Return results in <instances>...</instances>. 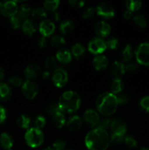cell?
Segmentation results:
<instances>
[{
    "label": "cell",
    "mask_w": 149,
    "mask_h": 150,
    "mask_svg": "<svg viewBox=\"0 0 149 150\" xmlns=\"http://www.w3.org/2000/svg\"><path fill=\"white\" fill-rule=\"evenodd\" d=\"M109 144L108 132L99 127L91 130L85 139V144L89 150H106Z\"/></svg>",
    "instance_id": "obj_1"
},
{
    "label": "cell",
    "mask_w": 149,
    "mask_h": 150,
    "mask_svg": "<svg viewBox=\"0 0 149 150\" xmlns=\"http://www.w3.org/2000/svg\"><path fill=\"white\" fill-rule=\"evenodd\" d=\"M118 103L116 95L111 92H104L97 98L96 106L97 111L105 117L111 116L116 111Z\"/></svg>",
    "instance_id": "obj_2"
},
{
    "label": "cell",
    "mask_w": 149,
    "mask_h": 150,
    "mask_svg": "<svg viewBox=\"0 0 149 150\" xmlns=\"http://www.w3.org/2000/svg\"><path fill=\"white\" fill-rule=\"evenodd\" d=\"M81 104L80 96L73 91H67L60 97L58 100V108L63 113L75 112L79 109Z\"/></svg>",
    "instance_id": "obj_3"
},
{
    "label": "cell",
    "mask_w": 149,
    "mask_h": 150,
    "mask_svg": "<svg viewBox=\"0 0 149 150\" xmlns=\"http://www.w3.org/2000/svg\"><path fill=\"white\" fill-rule=\"evenodd\" d=\"M25 141L28 146L36 148L41 146L44 142V134L42 131L35 127L29 128L25 134Z\"/></svg>",
    "instance_id": "obj_4"
},
{
    "label": "cell",
    "mask_w": 149,
    "mask_h": 150,
    "mask_svg": "<svg viewBox=\"0 0 149 150\" xmlns=\"http://www.w3.org/2000/svg\"><path fill=\"white\" fill-rule=\"evenodd\" d=\"M136 59L140 64L149 65V42H143L137 47L135 52Z\"/></svg>",
    "instance_id": "obj_5"
},
{
    "label": "cell",
    "mask_w": 149,
    "mask_h": 150,
    "mask_svg": "<svg viewBox=\"0 0 149 150\" xmlns=\"http://www.w3.org/2000/svg\"><path fill=\"white\" fill-rule=\"evenodd\" d=\"M18 7L15 1H5L0 2V13L5 17L11 18L16 16Z\"/></svg>",
    "instance_id": "obj_6"
},
{
    "label": "cell",
    "mask_w": 149,
    "mask_h": 150,
    "mask_svg": "<svg viewBox=\"0 0 149 150\" xmlns=\"http://www.w3.org/2000/svg\"><path fill=\"white\" fill-rule=\"evenodd\" d=\"M88 49L91 54L101 55L107 49L106 42L102 38H94L89 42Z\"/></svg>",
    "instance_id": "obj_7"
},
{
    "label": "cell",
    "mask_w": 149,
    "mask_h": 150,
    "mask_svg": "<svg viewBox=\"0 0 149 150\" xmlns=\"http://www.w3.org/2000/svg\"><path fill=\"white\" fill-rule=\"evenodd\" d=\"M22 92L27 99L33 100L37 95L39 88L34 81L27 80L22 85Z\"/></svg>",
    "instance_id": "obj_8"
},
{
    "label": "cell",
    "mask_w": 149,
    "mask_h": 150,
    "mask_svg": "<svg viewBox=\"0 0 149 150\" xmlns=\"http://www.w3.org/2000/svg\"><path fill=\"white\" fill-rule=\"evenodd\" d=\"M52 81L57 87H63L68 81V74L62 68H57L52 75Z\"/></svg>",
    "instance_id": "obj_9"
},
{
    "label": "cell",
    "mask_w": 149,
    "mask_h": 150,
    "mask_svg": "<svg viewBox=\"0 0 149 150\" xmlns=\"http://www.w3.org/2000/svg\"><path fill=\"white\" fill-rule=\"evenodd\" d=\"M83 121L89 127H95L99 125L100 121L99 114L93 109L87 110L83 114Z\"/></svg>",
    "instance_id": "obj_10"
},
{
    "label": "cell",
    "mask_w": 149,
    "mask_h": 150,
    "mask_svg": "<svg viewBox=\"0 0 149 150\" xmlns=\"http://www.w3.org/2000/svg\"><path fill=\"white\" fill-rule=\"evenodd\" d=\"M96 13L99 16L106 19L112 18L115 16L113 7L107 3H100L98 4L96 8Z\"/></svg>",
    "instance_id": "obj_11"
},
{
    "label": "cell",
    "mask_w": 149,
    "mask_h": 150,
    "mask_svg": "<svg viewBox=\"0 0 149 150\" xmlns=\"http://www.w3.org/2000/svg\"><path fill=\"white\" fill-rule=\"evenodd\" d=\"M55 24L51 20H44L41 21L39 26V30L44 38H48L55 31Z\"/></svg>",
    "instance_id": "obj_12"
},
{
    "label": "cell",
    "mask_w": 149,
    "mask_h": 150,
    "mask_svg": "<svg viewBox=\"0 0 149 150\" xmlns=\"http://www.w3.org/2000/svg\"><path fill=\"white\" fill-rule=\"evenodd\" d=\"M95 32L98 36L101 38H106L110 34L111 27L110 24H108L107 22L101 21L97 22L95 25Z\"/></svg>",
    "instance_id": "obj_13"
},
{
    "label": "cell",
    "mask_w": 149,
    "mask_h": 150,
    "mask_svg": "<svg viewBox=\"0 0 149 150\" xmlns=\"http://www.w3.org/2000/svg\"><path fill=\"white\" fill-rule=\"evenodd\" d=\"M125 72V65L120 62H115L110 68V73L113 79H120Z\"/></svg>",
    "instance_id": "obj_14"
},
{
    "label": "cell",
    "mask_w": 149,
    "mask_h": 150,
    "mask_svg": "<svg viewBox=\"0 0 149 150\" xmlns=\"http://www.w3.org/2000/svg\"><path fill=\"white\" fill-rule=\"evenodd\" d=\"M41 68L36 64H31L26 67L24 70V76L28 80H32L36 79L40 75Z\"/></svg>",
    "instance_id": "obj_15"
},
{
    "label": "cell",
    "mask_w": 149,
    "mask_h": 150,
    "mask_svg": "<svg viewBox=\"0 0 149 150\" xmlns=\"http://www.w3.org/2000/svg\"><path fill=\"white\" fill-rule=\"evenodd\" d=\"M110 128L112 130V133L124 136L127 132V125L126 123L123 120L117 119L112 121Z\"/></svg>",
    "instance_id": "obj_16"
},
{
    "label": "cell",
    "mask_w": 149,
    "mask_h": 150,
    "mask_svg": "<svg viewBox=\"0 0 149 150\" xmlns=\"http://www.w3.org/2000/svg\"><path fill=\"white\" fill-rule=\"evenodd\" d=\"M37 29V26L36 23L32 19L28 18L23 22V24H22V31L27 36H32L33 34H34L36 32Z\"/></svg>",
    "instance_id": "obj_17"
},
{
    "label": "cell",
    "mask_w": 149,
    "mask_h": 150,
    "mask_svg": "<svg viewBox=\"0 0 149 150\" xmlns=\"http://www.w3.org/2000/svg\"><path fill=\"white\" fill-rule=\"evenodd\" d=\"M67 127L70 131H77L79 130L83 125V120L79 116L74 115L70 117L68 121L66 122Z\"/></svg>",
    "instance_id": "obj_18"
},
{
    "label": "cell",
    "mask_w": 149,
    "mask_h": 150,
    "mask_svg": "<svg viewBox=\"0 0 149 150\" xmlns=\"http://www.w3.org/2000/svg\"><path fill=\"white\" fill-rule=\"evenodd\" d=\"M108 58L104 55H98L93 59V67L96 70H104L108 67Z\"/></svg>",
    "instance_id": "obj_19"
},
{
    "label": "cell",
    "mask_w": 149,
    "mask_h": 150,
    "mask_svg": "<svg viewBox=\"0 0 149 150\" xmlns=\"http://www.w3.org/2000/svg\"><path fill=\"white\" fill-rule=\"evenodd\" d=\"M14 144L13 136L7 133H3L0 135V145L4 150L12 149Z\"/></svg>",
    "instance_id": "obj_20"
},
{
    "label": "cell",
    "mask_w": 149,
    "mask_h": 150,
    "mask_svg": "<svg viewBox=\"0 0 149 150\" xmlns=\"http://www.w3.org/2000/svg\"><path fill=\"white\" fill-rule=\"evenodd\" d=\"M56 59L61 64H68L72 60V54L67 49H60L56 53Z\"/></svg>",
    "instance_id": "obj_21"
},
{
    "label": "cell",
    "mask_w": 149,
    "mask_h": 150,
    "mask_svg": "<svg viewBox=\"0 0 149 150\" xmlns=\"http://www.w3.org/2000/svg\"><path fill=\"white\" fill-rule=\"evenodd\" d=\"M52 123L57 128H61L66 124V118L64 115V113L61 111L57 112L56 114L51 116Z\"/></svg>",
    "instance_id": "obj_22"
},
{
    "label": "cell",
    "mask_w": 149,
    "mask_h": 150,
    "mask_svg": "<svg viewBox=\"0 0 149 150\" xmlns=\"http://www.w3.org/2000/svg\"><path fill=\"white\" fill-rule=\"evenodd\" d=\"M12 95V91L7 83L0 82V100H8Z\"/></svg>",
    "instance_id": "obj_23"
},
{
    "label": "cell",
    "mask_w": 149,
    "mask_h": 150,
    "mask_svg": "<svg viewBox=\"0 0 149 150\" xmlns=\"http://www.w3.org/2000/svg\"><path fill=\"white\" fill-rule=\"evenodd\" d=\"M32 10L31 9V7H29L27 4H23L21 5V7L18 9V12L17 13V16L21 19L22 21H24L25 20L28 19L30 15H32Z\"/></svg>",
    "instance_id": "obj_24"
},
{
    "label": "cell",
    "mask_w": 149,
    "mask_h": 150,
    "mask_svg": "<svg viewBox=\"0 0 149 150\" xmlns=\"http://www.w3.org/2000/svg\"><path fill=\"white\" fill-rule=\"evenodd\" d=\"M74 23L71 20H65L60 24L59 29L60 32L64 35L70 33L74 29Z\"/></svg>",
    "instance_id": "obj_25"
},
{
    "label": "cell",
    "mask_w": 149,
    "mask_h": 150,
    "mask_svg": "<svg viewBox=\"0 0 149 150\" xmlns=\"http://www.w3.org/2000/svg\"><path fill=\"white\" fill-rule=\"evenodd\" d=\"M123 83L121 79H113L110 83V90L111 93L115 95V94H118L122 91L123 89Z\"/></svg>",
    "instance_id": "obj_26"
},
{
    "label": "cell",
    "mask_w": 149,
    "mask_h": 150,
    "mask_svg": "<svg viewBox=\"0 0 149 150\" xmlns=\"http://www.w3.org/2000/svg\"><path fill=\"white\" fill-rule=\"evenodd\" d=\"M16 122L20 128L28 129L31 125V120L28 116L22 114L20 117H18Z\"/></svg>",
    "instance_id": "obj_27"
},
{
    "label": "cell",
    "mask_w": 149,
    "mask_h": 150,
    "mask_svg": "<svg viewBox=\"0 0 149 150\" xmlns=\"http://www.w3.org/2000/svg\"><path fill=\"white\" fill-rule=\"evenodd\" d=\"M86 48L80 43H75L72 48V54L77 59L80 58L84 54Z\"/></svg>",
    "instance_id": "obj_28"
},
{
    "label": "cell",
    "mask_w": 149,
    "mask_h": 150,
    "mask_svg": "<svg viewBox=\"0 0 149 150\" xmlns=\"http://www.w3.org/2000/svg\"><path fill=\"white\" fill-rule=\"evenodd\" d=\"M51 44L54 48H61L66 44L65 40L60 35H54L51 39Z\"/></svg>",
    "instance_id": "obj_29"
},
{
    "label": "cell",
    "mask_w": 149,
    "mask_h": 150,
    "mask_svg": "<svg viewBox=\"0 0 149 150\" xmlns=\"http://www.w3.org/2000/svg\"><path fill=\"white\" fill-rule=\"evenodd\" d=\"M133 54H134V51H133V48L131 45L130 44H127L122 51L123 60L125 62L129 61L132 58Z\"/></svg>",
    "instance_id": "obj_30"
},
{
    "label": "cell",
    "mask_w": 149,
    "mask_h": 150,
    "mask_svg": "<svg viewBox=\"0 0 149 150\" xmlns=\"http://www.w3.org/2000/svg\"><path fill=\"white\" fill-rule=\"evenodd\" d=\"M133 21L135 23L136 26L141 28V29H144L147 26V21H146L145 16L142 14H138L134 16L133 17Z\"/></svg>",
    "instance_id": "obj_31"
},
{
    "label": "cell",
    "mask_w": 149,
    "mask_h": 150,
    "mask_svg": "<svg viewBox=\"0 0 149 150\" xmlns=\"http://www.w3.org/2000/svg\"><path fill=\"white\" fill-rule=\"evenodd\" d=\"M45 67L47 70H55L57 69V59L56 57H47L45 62Z\"/></svg>",
    "instance_id": "obj_32"
},
{
    "label": "cell",
    "mask_w": 149,
    "mask_h": 150,
    "mask_svg": "<svg viewBox=\"0 0 149 150\" xmlns=\"http://www.w3.org/2000/svg\"><path fill=\"white\" fill-rule=\"evenodd\" d=\"M142 6L141 1H126V7H127V10L132 12L137 11L140 10Z\"/></svg>",
    "instance_id": "obj_33"
},
{
    "label": "cell",
    "mask_w": 149,
    "mask_h": 150,
    "mask_svg": "<svg viewBox=\"0 0 149 150\" xmlns=\"http://www.w3.org/2000/svg\"><path fill=\"white\" fill-rule=\"evenodd\" d=\"M32 15L34 18H35L42 21L45 20V18L47 17L46 12H45V10H44L43 8H42V7H37V8L32 10Z\"/></svg>",
    "instance_id": "obj_34"
},
{
    "label": "cell",
    "mask_w": 149,
    "mask_h": 150,
    "mask_svg": "<svg viewBox=\"0 0 149 150\" xmlns=\"http://www.w3.org/2000/svg\"><path fill=\"white\" fill-rule=\"evenodd\" d=\"M60 1L58 0H53V1H44V7L48 11H55L58 8Z\"/></svg>",
    "instance_id": "obj_35"
},
{
    "label": "cell",
    "mask_w": 149,
    "mask_h": 150,
    "mask_svg": "<svg viewBox=\"0 0 149 150\" xmlns=\"http://www.w3.org/2000/svg\"><path fill=\"white\" fill-rule=\"evenodd\" d=\"M45 124H46V120H45V117L43 116H38L34 120L33 127L41 130V129L45 127Z\"/></svg>",
    "instance_id": "obj_36"
},
{
    "label": "cell",
    "mask_w": 149,
    "mask_h": 150,
    "mask_svg": "<svg viewBox=\"0 0 149 150\" xmlns=\"http://www.w3.org/2000/svg\"><path fill=\"white\" fill-rule=\"evenodd\" d=\"M23 21L18 17V16L16 15V16L11 17L10 18V26L13 29H18L20 26H21V23Z\"/></svg>",
    "instance_id": "obj_37"
},
{
    "label": "cell",
    "mask_w": 149,
    "mask_h": 150,
    "mask_svg": "<svg viewBox=\"0 0 149 150\" xmlns=\"http://www.w3.org/2000/svg\"><path fill=\"white\" fill-rule=\"evenodd\" d=\"M106 45H107V48L110 50H115L117 49L118 46V40L117 38H109V39L107 40L106 42Z\"/></svg>",
    "instance_id": "obj_38"
},
{
    "label": "cell",
    "mask_w": 149,
    "mask_h": 150,
    "mask_svg": "<svg viewBox=\"0 0 149 150\" xmlns=\"http://www.w3.org/2000/svg\"><path fill=\"white\" fill-rule=\"evenodd\" d=\"M111 123H112V120L110 119L105 118L101 120V121H99V125H98V127L107 131L110 127Z\"/></svg>",
    "instance_id": "obj_39"
},
{
    "label": "cell",
    "mask_w": 149,
    "mask_h": 150,
    "mask_svg": "<svg viewBox=\"0 0 149 150\" xmlns=\"http://www.w3.org/2000/svg\"><path fill=\"white\" fill-rule=\"evenodd\" d=\"M140 108L145 112H149V96H145L142 98L139 103Z\"/></svg>",
    "instance_id": "obj_40"
},
{
    "label": "cell",
    "mask_w": 149,
    "mask_h": 150,
    "mask_svg": "<svg viewBox=\"0 0 149 150\" xmlns=\"http://www.w3.org/2000/svg\"><path fill=\"white\" fill-rule=\"evenodd\" d=\"M96 13V9L93 7H88L82 13V17L84 19H89L94 16V13Z\"/></svg>",
    "instance_id": "obj_41"
},
{
    "label": "cell",
    "mask_w": 149,
    "mask_h": 150,
    "mask_svg": "<svg viewBox=\"0 0 149 150\" xmlns=\"http://www.w3.org/2000/svg\"><path fill=\"white\" fill-rule=\"evenodd\" d=\"M8 81L10 85H12L13 86H15V87H18V86H20L22 84V82H23L22 81V79L20 77L15 76L10 77Z\"/></svg>",
    "instance_id": "obj_42"
},
{
    "label": "cell",
    "mask_w": 149,
    "mask_h": 150,
    "mask_svg": "<svg viewBox=\"0 0 149 150\" xmlns=\"http://www.w3.org/2000/svg\"><path fill=\"white\" fill-rule=\"evenodd\" d=\"M66 146V142L63 140H56L53 144L52 149L53 150H64Z\"/></svg>",
    "instance_id": "obj_43"
},
{
    "label": "cell",
    "mask_w": 149,
    "mask_h": 150,
    "mask_svg": "<svg viewBox=\"0 0 149 150\" xmlns=\"http://www.w3.org/2000/svg\"><path fill=\"white\" fill-rule=\"evenodd\" d=\"M124 140V136H122V135L112 133V135L110 136V142L112 144H118L121 143Z\"/></svg>",
    "instance_id": "obj_44"
},
{
    "label": "cell",
    "mask_w": 149,
    "mask_h": 150,
    "mask_svg": "<svg viewBox=\"0 0 149 150\" xmlns=\"http://www.w3.org/2000/svg\"><path fill=\"white\" fill-rule=\"evenodd\" d=\"M124 142L125 144L127 145V147L129 148H134L137 146V142L135 139L131 136H127V137L124 138Z\"/></svg>",
    "instance_id": "obj_45"
},
{
    "label": "cell",
    "mask_w": 149,
    "mask_h": 150,
    "mask_svg": "<svg viewBox=\"0 0 149 150\" xmlns=\"http://www.w3.org/2000/svg\"><path fill=\"white\" fill-rule=\"evenodd\" d=\"M58 111H60V109L57 104L53 103L51 104V105H48V107L47 108V112H48L51 116H53V114H56Z\"/></svg>",
    "instance_id": "obj_46"
},
{
    "label": "cell",
    "mask_w": 149,
    "mask_h": 150,
    "mask_svg": "<svg viewBox=\"0 0 149 150\" xmlns=\"http://www.w3.org/2000/svg\"><path fill=\"white\" fill-rule=\"evenodd\" d=\"M69 4L74 8L79 9L84 6L85 1H78V0H70V1H69Z\"/></svg>",
    "instance_id": "obj_47"
},
{
    "label": "cell",
    "mask_w": 149,
    "mask_h": 150,
    "mask_svg": "<svg viewBox=\"0 0 149 150\" xmlns=\"http://www.w3.org/2000/svg\"><path fill=\"white\" fill-rule=\"evenodd\" d=\"M138 69V64L136 63H129L125 66V71L133 73Z\"/></svg>",
    "instance_id": "obj_48"
},
{
    "label": "cell",
    "mask_w": 149,
    "mask_h": 150,
    "mask_svg": "<svg viewBox=\"0 0 149 150\" xmlns=\"http://www.w3.org/2000/svg\"><path fill=\"white\" fill-rule=\"evenodd\" d=\"M37 46L41 48H44L47 46V40L46 38L44 37H41V38H38L37 41Z\"/></svg>",
    "instance_id": "obj_49"
},
{
    "label": "cell",
    "mask_w": 149,
    "mask_h": 150,
    "mask_svg": "<svg viewBox=\"0 0 149 150\" xmlns=\"http://www.w3.org/2000/svg\"><path fill=\"white\" fill-rule=\"evenodd\" d=\"M6 117H7V114H6L5 108L0 105V125L5 121Z\"/></svg>",
    "instance_id": "obj_50"
},
{
    "label": "cell",
    "mask_w": 149,
    "mask_h": 150,
    "mask_svg": "<svg viewBox=\"0 0 149 150\" xmlns=\"http://www.w3.org/2000/svg\"><path fill=\"white\" fill-rule=\"evenodd\" d=\"M118 104H125L128 102V97L125 95H121L117 97Z\"/></svg>",
    "instance_id": "obj_51"
},
{
    "label": "cell",
    "mask_w": 149,
    "mask_h": 150,
    "mask_svg": "<svg viewBox=\"0 0 149 150\" xmlns=\"http://www.w3.org/2000/svg\"><path fill=\"white\" fill-rule=\"evenodd\" d=\"M131 16H132V13L131 11H129V10H127L124 13V17L125 19L129 20V19L131 18Z\"/></svg>",
    "instance_id": "obj_52"
},
{
    "label": "cell",
    "mask_w": 149,
    "mask_h": 150,
    "mask_svg": "<svg viewBox=\"0 0 149 150\" xmlns=\"http://www.w3.org/2000/svg\"><path fill=\"white\" fill-rule=\"evenodd\" d=\"M50 77H51V73H50V71H45L43 73H42V79H45V80H47V79H49Z\"/></svg>",
    "instance_id": "obj_53"
},
{
    "label": "cell",
    "mask_w": 149,
    "mask_h": 150,
    "mask_svg": "<svg viewBox=\"0 0 149 150\" xmlns=\"http://www.w3.org/2000/svg\"><path fill=\"white\" fill-rule=\"evenodd\" d=\"M53 19L55 21H58L60 20V15L59 13H57V12H55L53 14Z\"/></svg>",
    "instance_id": "obj_54"
},
{
    "label": "cell",
    "mask_w": 149,
    "mask_h": 150,
    "mask_svg": "<svg viewBox=\"0 0 149 150\" xmlns=\"http://www.w3.org/2000/svg\"><path fill=\"white\" fill-rule=\"evenodd\" d=\"M4 76H5V73H4V69L0 67V82L4 79Z\"/></svg>",
    "instance_id": "obj_55"
},
{
    "label": "cell",
    "mask_w": 149,
    "mask_h": 150,
    "mask_svg": "<svg viewBox=\"0 0 149 150\" xmlns=\"http://www.w3.org/2000/svg\"><path fill=\"white\" fill-rule=\"evenodd\" d=\"M140 150H149V149H148V148H142V149H140Z\"/></svg>",
    "instance_id": "obj_56"
},
{
    "label": "cell",
    "mask_w": 149,
    "mask_h": 150,
    "mask_svg": "<svg viewBox=\"0 0 149 150\" xmlns=\"http://www.w3.org/2000/svg\"><path fill=\"white\" fill-rule=\"evenodd\" d=\"M44 150H53L52 149V148H50V147H48V148H47V149H44Z\"/></svg>",
    "instance_id": "obj_57"
},
{
    "label": "cell",
    "mask_w": 149,
    "mask_h": 150,
    "mask_svg": "<svg viewBox=\"0 0 149 150\" xmlns=\"http://www.w3.org/2000/svg\"><path fill=\"white\" fill-rule=\"evenodd\" d=\"M64 150H72V149H64Z\"/></svg>",
    "instance_id": "obj_58"
},
{
    "label": "cell",
    "mask_w": 149,
    "mask_h": 150,
    "mask_svg": "<svg viewBox=\"0 0 149 150\" xmlns=\"http://www.w3.org/2000/svg\"><path fill=\"white\" fill-rule=\"evenodd\" d=\"M6 150H12V149H6Z\"/></svg>",
    "instance_id": "obj_59"
}]
</instances>
